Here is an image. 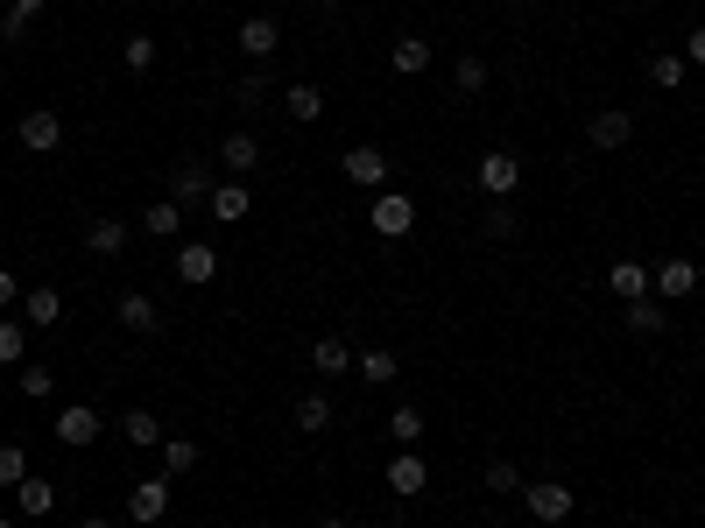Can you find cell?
I'll return each instance as SVG.
<instances>
[{"mask_svg":"<svg viewBox=\"0 0 705 528\" xmlns=\"http://www.w3.org/2000/svg\"><path fill=\"white\" fill-rule=\"evenodd\" d=\"M522 507H530L544 528H558V521H572V507H579V493L564 487V479H536V487H522Z\"/></svg>","mask_w":705,"mask_h":528,"instance_id":"cell-1","label":"cell"},{"mask_svg":"<svg viewBox=\"0 0 705 528\" xmlns=\"http://www.w3.org/2000/svg\"><path fill=\"white\" fill-rule=\"evenodd\" d=\"M162 184H170V191H162V198H170V205H205V198H212V170H205V162H170V176H162Z\"/></svg>","mask_w":705,"mask_h":528,"instance_id":"cell-2","label":"cell"},{"mask_svg":"<svg viewBox=\"0 0 705 528\" xmlns=\"http://www.w3.org/2000/svg\"><path fill=\"white\" fill-rule=\"evenodd\" d=\"M473 176H479V191H487V198H515V191H522V156H508V148H487Z\"/></svg>","mask_w":705,"mask_h":528,"instance_id":"cell-3","label":"cell"},{"mask_svg":"<svg viewBox=\"0 0 705 528\" xmlns=\"http://www.w3.org/2000/svg\"><path fill=\"white\" fill-rule=\"evenodd\" d=\"M14 142H22V148H28V156H50V148H57V142H64V120H57V113H50V106H28V113H22V120H14Z\"/></svg>","mask_w":705,"mask_h":528,"instance_id":"cell-4","label":"cell"},{"mask_svg":"<svg viewBox=\"0 0 705 528\" xmlns=\"http://www.w3.org/2000/svg\"><path fill=\"white\" fill-rule=\"evenodd\" d=\"M170 515V472H156V479H134L127 487V521H162Z\"/></svg>","mask_w":705,"mask_h":528,"instance_id":"cell-5","label":"cell"},{"mask_svg":"<svg viewBox=\"0 0 705 528\" xmlns=\"http://www.w3.org/2000/svg\"><path fill=\"white\" fill-rule=\"evenodd\" d=\"M367 225L381 240H402L416 225V205H410V191H381V198H374V211H367Z\"/></svg>","mask_w":705,"mask_h":528,"instance_id":"cell-6","label":"cell"},{"mask_svg":"<svg viewBox=\"0 0 705 528\" xmlns=\"http://www.w3.org/2000/svg\"><path fill=\"white\" fill-rule=\"evenodd\" d=\"M586 142L607 148V156H613V148H628V142H635V113H628V106H607V113H593Z\"/></svg>","mask_w":705,"mask_h":528,"instance_id":"cell-7","label":"cell"},{"mask_svg":"<svg viewBox=\"0 0 705 528\" xmlns=\"http://www.w3.org/2000/svg\"><path fill=\"white\" fill-rule=\"evenodd\" d=\"M93 437H99V409L93 402H64V409H57V444L78 451V444H93Z\"/></svg>","mask_w":705,"mask_h":528,"instance_id":"cell-8","label":"cell"},{"mask_svg":"<svg viewBox=\"0 0 705 528\" xmlns=\"http://www.w3.org/2000/svg\"><path fill=\"white\" fill-rule=\"evenodd\" d=\"M339 170H347V184H360V191H381L388 184V156H381V148H347Z\"/></svg>","mask_w":705,"mask_h":528,"instance_id":"cell-9","label":"cell"},{"mask_svg":"<svg viewBox=\"0 0 705 528\" xmlns=\"http://www.w3.org/2000/svg\"><path fill=\"white\" fill-rule=\"evenodd\" d=\"M698 282H705L698 261H656V296H664V304H684Z\"/></svg>","mask_w":705,"mask_h":528,"instance_id":"cell-10","label":"cell"},{"mask_svg":"<svg viewBox=\"0 0 705 528\" xmlns=\"http://www.w3.org/2000/svg\"><path fill=\"white\" fill-rule=\"evenodd\" d=\"M430 487V465L416 458V451H396L388 458V493H402V501H416V493Z\"/></svg>","mask_w":705,"mask_h":528,"instance_id":"cell-11","label":"cell"},{"mask_svg":"<svg viewBox=\"0 0 705 528\" xmlns=\"http://www.w3.org/2000/svg\"><path fill=\"white\" fill-rule=\"evenodd\" d=\"M212 275H219V247H205V240H184V254H177V282L205 290Z\"/></svg>","mask_w":705,"mask_h":528,"instance_id":"cell-12","label":"cell"},{"mask_svg":"<svg viewBox=\"0 0 705 528\" xmlns=\"http://www.w3.org/2000/svg\"><path fill=\"white\" fill-rule=\"evenodd\" d=\"M607 290L621 296V304H635V296L656 290V268H649V261H613V268H607Z\"/></svg>","mask_w":705,"mask_h":528,"instance_id":"cell-13","label":"cell"},{"mask_svg":"<svg viewBox=\"0 0 705 528\" xmlns=\"http://www.w3.org/2000/svg\"><path fill=\"white\" fill-rule=\"evenodd\" d=\"M219 162H227V170L240 176V184H247V176H254V170H262V142H254V134H247V127H233V134H227V142H219Z\"/></svg>","mask_w":705,"mask_h":528,"instance_id":"cell-14","label":"cell"},{"mask_svg":"<svg viewBox=\"0 0 705 528\" xmlns=\"http://www.w3.org/2000/svg\"><path fill=\"white\" fill-rule=\"evenodd\" d=\"M50 14V0H8L0 8V42H28V28Z\"/></svg>","mask_w":705,"mask_h":528,"instance_id":"cell-15","label":"cell"},{"mask_svg":"<svg viewBox=\"0 0 705 528\" xmlns=\"http://www.w3.org/2000/svg\"><path fill=\"white\" fill-rule=\"evenodd\" d=\"M205 211H212L219 225H240V219L254 211V198H247V184L233 176V184H212V198H205Z\"/></svg>","mask_w":705,"mask_h":528,"instance_id":"cell-16","label":"cell"},{"mask_svg":"<svg viewBox=\"0 0 705 528\" xmlns=\"http://www.w3.org/2000/svg\"><path fill=\"white\" fill-rule=\"evenodd\" d=\"M240 50H247V57H276L282 50V28L268 22V14H247V22H240Z\"/></svg>","mask_w":705,"mask_h":528,"instance_id":"cell-17","label":"cell"},{"mask_svg":"<svg viewBox=\"0 0 705 528\" xmlns=\"http://www.w3.org/2000/svg\"><path fill=\"white\" fill-rule=\"evenodd\" d=\"M85 254H99V261L127 254V225H120V219H93V225H85Z\"/></svg>","mask_w":705,"mask_h":528,"instance_id":"cell-18","label":"cell"},{"mask_svg":"<svg viewBox=\"0 0 705 528\" xmlns=\"http://www.w3.org/2000/svg\"><path fill=\"white\" fill-rule=\"evenodd\" d=\"M430 57H438V50H430L424 36H402V42H388V64H396L402 78H416V71H430Z\"/></svg>","mask_w":705,"mask_h":528,"instance_id":"cell-19","label":"cell"},{"mask_svg":"<svg viewBox=\"0 0 705 528\" xmlns=\"http://www.w3.org/2000/svg\"><path fill=\"white\" fill-rule=\"evenodd\" d=\"M14 507H22L28 521H42V515H50V507H57V487H50V479H36V472H28L22 487H14Z\"/></svg>","mask_w":705,"mask_h":528,"instance_id":"cell-20","label":"cell"},{"mask_svg":"<svg viewBox=\"0 0 705 528\" xmlns=\"http://www.w3.org/2000/svg\"><path fill=\"white\" fill-rule=\"evenodd\" d=\"M684 78H692V64H684L678 50H656V57H649V85H656V93H678Z\"/></svg>","mask_w":705,"mask_h":528,"instance_id":"cell-21","label":"cell"},{"mask_svg":"<svg viewBox=\"0 0 705 528\" xmlns=\"http://www.w3.org/2000/svg\"><path fill=\"white\" fill-rule=\"evenodd\" d=\"M353 367H360V381H367V388H388V381H396V373H402V359L388 353V345H374V353H360Z\"/></svg>","mask_w":705,"mask_h":528,"instance_id":"cell-22","label":"cell"},{"mask_svg":"<svg viewBox=\"0 0 705 528\" xmlns=\"http://www.w3.org/2000/svg\"><path fill=\"white\" fill-rule=\"evenodd\" d=\"M296 430L304 437H318V430H332V402L311 388V395H296Z\"/></svg>","mask_w":705,"mask_h":528,"instance_id":"cell-23","label":"cell"},{"mask_svg":"<svg viewBox=\"0 0 705 528\" xmlns=\"http://www.w3.org/2000/svg\"><path fill=\"white\" fill-rule=\"evenodd\" d=\"M142 225H148V233H156V240H177V233H184V205H170V198H156V205H148V211H142Z\"/></svg>","mask_w":705,"mask_h":528,"instance_id":"cell-24","label":"cell"},{"mask_svg":"<svg viewBox=\"0 0 705 528\" xmlns=\"http://www.w3.org/2000/svg\"><path fill=\"white\" fill-rule=\"evenodd\" d=\"M120 324H127V331H156V296L127 290V296H120Z\"/></svg>","mask_w":705,"mask_h":528,"instance_id":"cell-25","label":"cell"},{"mask_svg":"<svg viewBox=\"0 0 705 528\" xmlns=\"http://www.w3.org/2000/svg\"><path fill=\"white\" fill-rule=\"evenodd\" d=\"M311 367L318 373H353V345L347 339H318L311 345Z\"/></svg>","mask_w":705,"mask_h":528,"instance_id":"cell-26","label":"cell"},{"mask_svg":"<svg viewBox=\"0 0 705 528\" xmlns=\"http://www.w3.org/2000/svg\"><path fill=\"white\" fill-rule=\"evenodd\" d=\"M282 106H290L296 127H311V120L325 113V93H318V85H290V93H282Z\"/></svg>","mask_w":705,"mask_h":528,"instance_id":"cell-27","label":"cell"},{"mask_svg":"<svg viewBox=\"0 0 705 528\" xmlns=\"http://www.w3.org/2000/svg\"><path fill=\"white\" fill-rule=\"evenodd\" d=\"M57 317H64V296L57 290H28L22 296V324H57Z\"/></svg>","mask_w":705,"mask_h":528,"instance_id":"cell-28","label":"cell"},{"mask_svg":"<svg viewBox=\"0 0 705 528\" xmlns=\"http://www.w3.org/2000/svg\"><path fill=\"white\" fill-rule=\"evenodd\" d=\"M120 437H127L134 451H148V444H162V422L148 416V409H127V422H120Z\"/></svg>","mask_w":705,"mask_h":528,"instance_id":"cell-29","label":"cell"},{"mask_svg":"<svg viewBox=\"0 0 705 528\" xmlns=\"http://www.w3.org/2000/svg\"><path fill=\"white\" fill-rule=\"evenodd\" d=\"M191 465H198V444H191V437H162V472L184 479Z\"/></svg>","mask_w":705,"mask_h":528,"instance_id":"cell-30","label":"cell"},{"mask_svg":"<svg viewBox=\"0 0 705 528\" xmlns=\"http://www.w3.org/2000/svg\"><path fill=\"white\" fill-rule=\"evenodd\" d=\"M22 359H28V324L0 317V367H22Z\"/></svg>","mask_w":705,"mask_h":528,"instance_id":"cell-31","label":"cell"},{"mask_svg":"<svg viewBox=\"0 0 705 528\" xmlns=\"http://www.w3.org/2000/svg\"><path fill=\"white\" fill-rule=\"evenodd\" d=\"M670 317H664V304H649V296H635V304H628V331H642V339H656V331H664Z\"/></svg>","mask_w":705,"mask_h":528,"instance_id":"cell-32","label":"cell"},{"mask_svg":"<svg viewBox=\"0 0 705 528\" xmlns=\"http://www.w3.org/2000/svg\"><path fill=\"white\" fill-rule=\"evenodd\" d=\"M452 85H459L466 99H473V93H487V57H473V50H466V57L452 64Z\"/></svg>","mask_w":705,"mask_h":528,"instance_id":"cell-33","label":"cell"},{"mask_svg":"<svg viewBox=\"0 0 705 528\" xmlns=\"http://www.w3.org/2000/svg\"><path fill=\"white\" fill-rule=\"evenodd\" d=\"M22 395H28V402H50V395H57V373H50V367H28V359H22Z\"/></svg>","mask_w":705,"mask_h":528,"instance_id":"cell-34","label":"cell"},{"mask_svg":"<svg viewBox=\"0 0 705 528\" xmlns=\"http://www.w3.org/2000/svg\"><path fill=\"white\" fill-rule=\"evenodd\" d=\"M388 437H402V451H416V437H424V409H396V416H388Z\"/></svg>","mask_w":705,"mask_h":528,"instance_id":"cell-35","label":"cell"},{"mask_svg":"<svg viewBox=\"0 0 705 528\" xmlns=\"http://www.w3.org/2000/svg\"><path fill=\"white\" fill-rule=\"evenodd\" d=\"M233 106H240V113H254V106H268V78H262V71H247V78L233 85Z\"/></svg>","mask_w":705,"mask_h":528,"instance_id":"cell-36","label":"cell"},{"mask_svg":"<svg viewBox=\"0 0 705 528\" xmlns=\"http://www.w3.org/2000/svg\"><path fill=\"white\" fill-rule=\"evenodd\" d=\"M28 479V451L22 444H0V487H22Z\"/></svg>","mask_w":705,"mask_h":528,"instance_id":"cell-37","label":"cell"},{"mask_svg":"<svg viewBox=\"0 0 705 528\" xmlns=\"http://www.w3.org/2000/svg\"><path fill=\"white\" fill-rule=\"evenodd\" d=\"M127 71H134V78L156 71V36H127Z\"/></svg>","mask_w":705,"mask_h":528,"instance_id":"cell-38","label":"cell"},{"mask_svg":"<svg viewBox=\"0 0 705 528\" xmlns=\"http://www.w3.org/2000/svg\"><path fill=\"white\" fill-rule=\"evenodd\" d=\"M487 487H494V493H515V487H522V472H515L508 458H494V465H487Z\"/></svg>","mask_w":705,"mask_h":528,"instance_id":"cell-39","label":"cell"},{"mask_svg":"<svg viewBox=\"0 0 705 528\" xmlns=\"http://www.w3.org/2000/svg\"><path fill=\"white\" fill-rule=\"evenodd\" d=\"M487 233H494V240H508V233H515V211H508V198H494V211H487Z\"/></svg>","mask_w":705,"mask_h":528,"instance_id":"cell-40","label":"cell"},{"mask_svg":"<svg viewBox=\"0 0 705 528\" xmlns=\"http://www.w3.org/2000/svg\"><path fill=\"white\" fill-rule=\"evenodd\" d=\"M678 57H684V64H698V71H705V22L692 28V36H684V50H678Z\"/></svg>","mask_w":705,"mask_h":528,"instance_id":"cell-41","label":"cell"},{"mask_svg":"<svg viewBox=\"0 0 705 528\" xmlns=\"http://www.w3.org/2000/svg\"><path fill=\"white\" fill-rule=\"evenodd\" d=\"M14 304V268H0V310Z\"/></svg>","mask_w":705,"mask_h":528,"instance_id":"cell-42","label":"cell"},{"mask_svg":"<svg viewBox=\"0 0 705 528\" xmlns=\"http://www.w3.org/2000/svg\"><path fill=\"white\" fill-rule=\"evenodd\" d=\"M78 528H113V521H107V515H85V521H78Z\"/></svg>","mask_w":705,"mask_h":528,"instance_id":"cell-43","label":"cell"},{"mask_svg":"<svg viewBox=\"0 0 705 528\" xmlns=\"http://www.w3.org/2000/svg\"><path fill=\"white\" fill-rule=\"evenodd\" d=\"M318 528H347V521H318Z\"/></svg>","mask_w":705,"mask_h":528,"instance_id":"cell-44","label":"cell"},{"mask_svg":"<svg viewBox=\"0 0 705 528\" xmlns=\"http://www.w3.org/2000/svg\"><path fill=\"white\" fill-rule=\"evenodd\" d=\"M0 528H14V521H8V515H0Z\"/></svg>","mask_w":705,"mask_h":528,"instance_id":"cell-45","label":"cell"},{"mask_svg":"<svg viewBox=\"0 0 705 528\" xmlns=\"http://www.w3.org/2000/svg\"><path fill=\"white\" fill-rule=\"evenodd\" d=\"M0 8H8V0H0Z\"/></svg>","mask_w":705,"mask_h":528,"instance_id":"cell-46","label":"cell"}]
</instances>
